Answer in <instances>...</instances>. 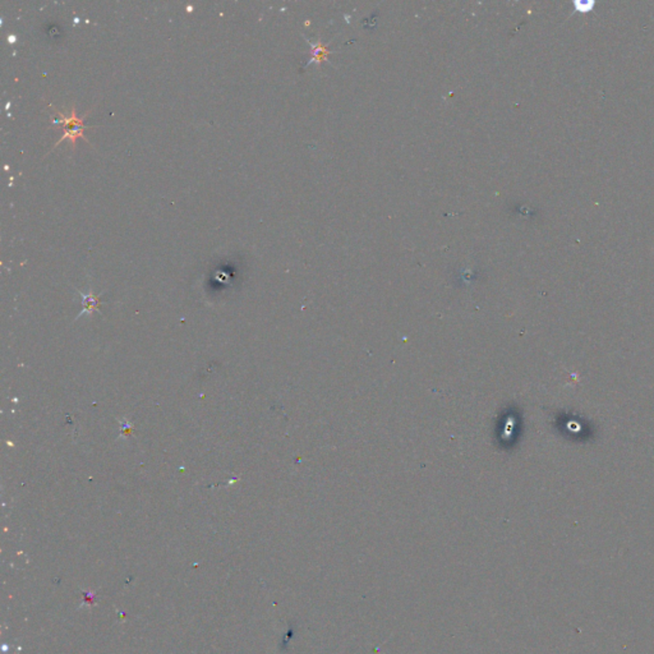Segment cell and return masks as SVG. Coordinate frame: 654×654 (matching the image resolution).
<instances>
[{"label":"cell","mask_w":654,"mask_h":654,"mask_svg":"<svg viewBox=\"0 0 654 654\" xmlns=\"http://www.w3.org/2000/svg\"><path fill=\"white\" fill-rule=\"evenodd\" d=\"M55 110L56 114H58V118L53 120V124L54 126L62 127L64 130V134L60 137V140L56 142L54 147H56L59 144H62V141L64 140H69L73 148L76 147V141H77V138H83L86 142H88V141L86 140V137L83 136V130L86 129V128H91L90 126H86V124H84V116H87L88 112H86L82 118H78L77 112H76V108H74V106L73 109H72V112H70L69 116H65L63 112H59L58 109H55Z\"/></svg>","instance_id":"1"},{"label":"cell","mask_w":654,"mask_h":654,"mask_svg":"<svg viewBox=\"0 0 654 654\" xmlns=\"http://www.w3.org/2000/svg\"><path fill=\"white\" fill-rule=\"evenodd\" d=\"M80 297H82V301H83V312L80 313V316L84 315V313H91L94 309H96L100 303L97 297H95L94 294L90 291L88 294H84L82 291H80Z\"/></svg>","instance_id":"2"}]
</instances>
